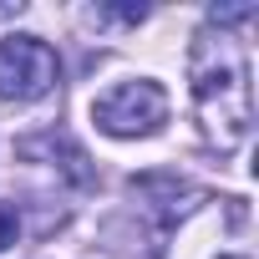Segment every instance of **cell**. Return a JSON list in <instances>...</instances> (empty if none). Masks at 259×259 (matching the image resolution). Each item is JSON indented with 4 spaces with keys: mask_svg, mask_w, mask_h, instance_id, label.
<instances>
[{
    "mask_svg": "<svg viewBox=\"0 0 259 259\" xmlns=\"http://www.w3.org/2000/svg\"><path fill=\"white\" fill-rule=\"evenodd\" d=\"M188 81L198 122L219 153H234L249 138L254 102H249V61L229 31H198L188 46Z\"/></svg>",
    "mask_w": 259,
    "mask_h": 259,
    "instance_id": "6da1fadb",
    "label": "cell"
},
{
    "mask_svg": "<svg viewBox=\"0 0 259 259\" xmlns=\"http://www.w3.org/2000/svg\"><path fill=\"white\" fill-rule=\"evenodd\" d=\"M92 122L102 127L107 138H153L158 127L168 122V92L158 81H122L107 97L92 102Z\"/></svg>",
    "mask_w": 259,
    "mask_h": 259,
    "instance_id": "7a4b0ae2",
    "label": "cell"
},
{
    "mask_svg": "<svg viewBox=\"0 0 259 259\" xmlns=\"http://www.w3.org/2000/svg\"><path fill=\"white\" fill-rule=\"evenodd\" d=\"M61 81V61L41 36H6L0 41V97L36 102Z\"/></svg>",
    "mask_w": 259,
    "mask_h": 259,
    "instance_id": "3957f363",
    "label": "cell"
},
{
    "mask_svg": "<svg viewBox=\"0 0 259 259\" xmlns=\"http://www.w3.org/2000/svg\"><path fill=\"white\" fill-rule=\"evenodd\" d=\"M21 158H51V163H56V168L71 178V183H81V188L92 183L87 153H81V148H76L66 133H41V138H26V143H21Z\"/></svg>",
    "mask_w": 259,
    "mask_h": 259,
    "instance_id": "277c9868",
    "label": "cell"
},
{
    "mask_svg": "<svg viewBox=\"0 0 259 259\" xmlns=\"http://www.w3.org/2000/svg\"><path fill=\"white\" fill-rule=\"evenodd\" d=\"M133 188H138L143 198H153V203L163 208V219H178V213H188V208L203 198V188H193V183L178 178V173H143V178H133Z\"/></svg>",
    "mask_w": 259,
    "mask_h": 259,
    "instance_id": "5b68a950",
    "label": "cell"
},
{
    "mask_svg": "<svg viewBox=\"0 0 259 259\" xmlns=\"http://www.w3.org/2000/svg\"><path fill=\"white\" fill-rule=\"evenodd\" d=\"M208 21H213L219 31H224V26H244V21H254V6H213Z\"/></svg>",
    "mask_w": 259,
    "mask_h": 259,
    "instance_id": "8992f818",
    "label": "cell"
},
{
    "mask_svg": "<svg viewBox=\"0 0 259 259\" xmlns=\"http://www.w3.org/2000/svg\"><path fill=\"white\" fill-rule=\"evenodd\" d=\"M16 234H21L16 208H11V203H0V249H11V244H16Z\"/></svg>",
    "mask_w": 259,
    "mask_h": 259,
    "instance_id": "52a82bcc",
    "label": "cell"
},
{
    "mask_svg": "<svg viewBox=\"0 0 259 259\" xmlns=\"http://www.w3.org/2000/svg\"><path fill=\"white\" fill-rule=\"evenodd\" d=\"M234 259H244V254H234Z\"/></svg>",
    "mask_w": 259,
    "mask_h": 259,
    "instance_id": "ba28073f",
    "label": "cell"
}]
</instances>
